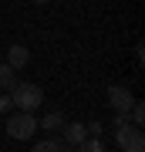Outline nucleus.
<instances>
[{
  "label": "nucleus",
  "instance_id": "obj_1",
  "mask_svg": "<svg viewBox=\"0 0 145 152\" xmlns=\"http://www.w3.org/2000/svg\"><path fill=\"white\" fill-rule=\"evenodd\" d=\"M7 95H10V102L20 112H37L44 105V91H41V85H34V81H17Z\"/></svg>",
  "mask_w": 145,
  "mask_h": 152
},
{
  "label": "nucleus",
  "instance_id": "obj_2",
  "mask_svg": "<svg viewBox=\"0 0 145 152\" xmlns=\"http://www.w3.org/2000/svg\"><path fill=\"white\" fill-rule=\"evenodd\" d=\"M37 129L41 125H37V118H34V112H14V115H7V135L17 139V142L31 139Z\"/></svg>",
  "mask_w": 145,
  "mask_h": 152
},
{
  "label": "nucleus",
  "instance_id": "obj_3",
  "mask_svg": "<svg viewBox=\"0 0 145 152\" xmlns=\"http://www.w3.org/2000/svg\"><path fill=\"white\" fill-rule=\"evenodd\" d=\"M115 142L122 145V152H145V132L138 129V125H132V122L118 125V132H115Z\"/></svg>",
  "mask_w": 145,
  "mask_h": 152
},
{
  "label": "nucleus",
  "instance_id": "obj_4",
  "mask_svg": "<svg viewBox=\"0 0 145 152\" xmlns=\"http://www.w3.org/2000/svg\"><path fill=\"white\" fill-rule=\"evenodd\" d=\"M132 105H135V98H132V91L125 85H111V88H108V108H111V112H125V115H128Z\"/></svg>",
  "mask_w": 145,
  "mask_h": 152
},
{
  "label": "nucleus",
  "instance_id": "obj_5",
  "mask_svg": "<svg viewBox=\"0 0 145 152\" xmlns=\"http://www.w3.org/2000/svg\"><path fill=\"white\" fill-rule=\"evenodd\" d=\"M27 61H31V51H27L24 44H14V48L7 51V61H4V64H10V68L17 71V68H24Z\"/></svg>",
  "mask_w": 145,
  "mask_h": 152
},
{
  "label": "nucleus",
  "instance_id": "obj_6",
  "mask_svg": "<svg viewBox=\"0 0 145 152\" xmlns=\"http://www.w3.org/2000/svg\"><path fill=\"white\" fill-rule=\"evenodd\" d=\"M61 129H64V139H68V142H71V145H74V149H78L81 142L88 139V132H85V125H78V122H71V125L64 122V125H61Z\"/></svg>",
  "mask_w": 145,
  "mask_h": 152
},
{
  "label": "nucleus",
  "instance_id": "obj_7",
  "mask_svg": "<svg viewBox=\"0 0 145 152\" xmlns=\"http://www.w3.org/2000/svg\"><path fill=\"white\" fill-rule=\"evenodd\" d=\"M14 85H17V71L10 64H0V91H10Z\"/></svg>",
  "mask_w": 145,
  "mask_h": 152
},
{
  "label": "nucleus",
  "instance_id": "obj_8",
  "mask_svg": "<svg viewBox=\"0 0 145 152\" xmlns=\"http://www.w3.org/2000/svg\"><path fill=\"white\" fill-rule=\"evenodd\" d=\"M37 125H44V129H61V125H64V115H61V112H47V115H44V122H37Z\"/></svg>",
  "mask_w": 145,
  "mask_h": 152
},
{
  "label": "nucleus",
  "instance_id": "obj_9",
  "mask_svg": "<svg viewBox=\"0 0 145 152\" xmlns=\"http://www.w3.org/2000/svg\"><path fill=\"white\" fill-rule=\"evenodd\" d=\"M74 152H105V145H101V139H91V135H88Z\"/></svg>",
  "mask_w": 145,
  "mask_h": 152
},
{
  "label": "nucleus",
  "instance_id": "obj_10",
  "mask_svg": "<svg viewBox=\"0 0 145 152\" xmlns=\"http://www.w3.org/2000/svg\"><path fill=\"white\" fill-rule=\"evenodd\" d=\"M64 145H61L58 139H44V142H37V145H34V152H61Z\"/></svg>",
  "mask_w": 145,
  "mask_h": 152
},
{
  "label": "nucleus",
  "instance_id": "obj_11",
  "mask_svg": "<svg viewBox=\"0 0 145 152\" xmlns=\"http://www.w3.org/2000/svg\"><path fill=\"white\" fill-rule=\"evenodd\" d=\"M128 115H132V125H138V129H142V122H145V105L135 102L132 108H128Z\"/></svg>",
  "mask_w": 145,
  "mask_h": 152
},
{
  "label": "nucleus",
  "instance_id": "obj_12",
  "mask_svg": "<svg viewBox=\"0 0 145 152\" xmlns=\"http://www.w3.org/2000/svg\"><path fill=\"white\" fill-rule=\"evenodd\" d=\"M10 108H14L10 95H7V91H0V115H10Z\"/></svg>",
  "mask_w": 145,
  "mask_h": 152
},
{
  "label": "nucleus",
  "instance_id": "obj_13",
  "mask_svg": "<svg viewBox=\"0 0 145 152\" xmlns=\"http://www.w3.org/2000/svg\"><path fill=\"white\" fill-rule=\"evenodd\" d=\"M34 4H51V0H34Z\"/></svg>",
  "mask_w": 145,
  "mask_h": 152
},
{
  "label": "nucleus",
  "instance_id": "obj_14",
  "mask_svg": "<svg viewBox=\"0 0 145 152\" xmlns=\"http://www.w3.org/2000/svg\"><path fill=\"white\" fill-rule=\"evenodd\" d=\"M61 152H74V149H61Z\"/></svg>",
  "mask_w": 145,
  "mask_h": 152
}]
</instances>
